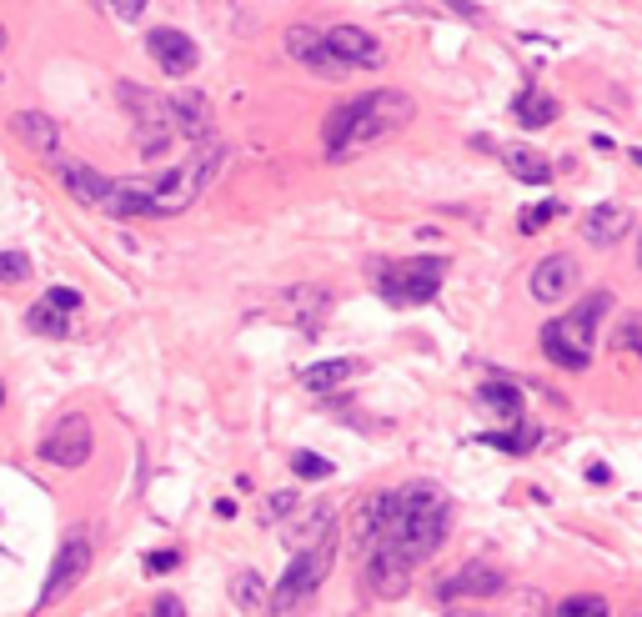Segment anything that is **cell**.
<instances>
[{
    "label": "cell",
    "instance_id": "6da1fadb",
    "mask_svg": "<svg viewBox=\"0 0 642 617\" xmlns=\"http://www.w3.org/2000/svg\"><path fill=\"white\" fill-rule=\"evenodd\" d=\"M447 537V497L427 482L402 487V492H382V512H377V537L367 552L392 557L397 567H417L422 557L437 552V542Z\"/></svg>",
    "mask_w": 642,
    "mask_h": 617
},
{
    "label": "cell",
    "instance_id": "7a4b0ae2",
    "mask_svg": "<svg viewBox=\"0 0 642 617\" xmlns=\"http://www.w3.org/2000/svg\"><path fill=\"white\" fill-rule=\"evenodd\" d=\"M412 121V96L402 91H372L362 101H347L332 121H327V156H352L362 146L387 141L392 131H402Z\"/></svg>",
    "mask_w": 642,
    "mask_h": 617
},
{
    "label": "cell",
    "instance_id": "3957f363",
    "mask_svg": "<svg viewBox=\"0 0 642 617\" xmlns=\"http://www.w3.org/2000/svg\"><path fill=\"white\" fill-rule=\"evenodd\" d=\"M607 306H612V291H592V296H582V301L572 306L562 322H547V327H542V352H547L552 367H562V372H587V367H592L597 322H602Z\"/></svg>",
    "mask_w": 642,
    "mask_h": 617
},
{
    "label": "cell",
    "instance_id": "277c9868",
    "mask_svg": "<svg viewBox=\"0 0 642 617\" xmlns=\"http://www.w3.org/2000/svg\"><path fill=\"white\" fill-rule=\"evenodd\" d=\"M447 256H412L402 266H382V296L392 306H427L442 291Z\"/></svg>",
    "mask_w": 642,
    "mask_h": 617
},
{
    "label": "cell",
    "instance_id": "5b68a950",
    "mask_svg": "<svg viewBox=\"0 0 642 617\" xmlns=\"http://www.w3.org/2000/svg\"><path fill=\"white\" fill-rule=\"evenodd\" d=\"M121 101H126V111L136 116V146H141V156H146V161L166 156V146L176 141L171 116H166V101H161L156 91L136 86V81H121Z\"/></svg>",
    "mask_w": 642,
    "mask_h": 617
},
{
    "label": "cell",
    "instance_id": "8992f818",
    "mask_svg": "<svg viewBox=\"0 0 642 617\" xmlns=\"http://www.w3.org/2000/svg\"><path fill=\"white\" fill-rule=\"evenodd\" d=\"M86 572H91V537H86V527H71V532L61 537V552H56V562H51V577H46V587H41V602H61Z\"/></svg>",
    "mask_w": 642,
    "mask_h": 617
},
{
    "label": "cell",
    "instance_id": "52a82bcc",
    "mask_svg": "<svg viewBox=\"0 0 642 617\" xmlns=\"http://www.w3.org/2000/svg\"><path fill=\"white\" fill-rule=\"evenodd\" d=\"M327 567H332V542L301 547V552L291 557V567H286L281 587H276V612H281V607H291V602H301L306 592H316V582L327 577Z\"/></svg>",
    "mask_w": 642,
    "mask_h": 617
},
{
    "label": "cell",
    "instance_id": "ba28073f",
    "mask_svg": "<svg viewBox=\"0 0 642 617\" xmlns=\"http://www.w3.org/2000/svg\"><path fill=\"white\" fill-rule=\"evenodd\" d=\"M41 457L51 467H86V457H91V422L81 412H66L51 427V437L41 442Z\"/></svg>",
    "mask_w": 642,
    "mask_h": 617
},
{
    "label": "cell",
    "instance_id": "9c48e42d",
    "mask_svg": "<svg viewBox=\"0 0 642 617\" xmlns=\"http://www.w3.org/2000/svg\"><path fill=\"white\" fill-rule=\"evenodd\" d=\"M141 191H146L151 216H181V211L201 196V186H196V176H191L186 166H176V171H161V176L141 181Z\"/></svg>",
    "mask_w": 642,
    "mask_h": 617
},
{
    "label": "cell",
    "instance_id": "30bf717a",
    "mask_svg": "<svg viewBox=\"0 0 642 617\" xmlns=\"http://www.w3.org/2000/svg\"><path fill=\"white\" fill-rule=\"evenodd\" d=\"M327 46H332V56L342 61V71H352V66H367V71H377L387 56H382V41L372 36V31H362V26H337V31H327Z\"/></svg>",
    "mask_w": 642,
    "mask_h": 617
},
{
    "label": "cell",
    "instance_id": "8fae6325",
    "mask_svg": "<svg viewBox=\"0 0 642 617\" xmlns=\"http://www.w3.org/2000/svg\"><path fill=\"white\" fill-rule=\"evenodd\" d=\"M146 51H151V61L166 71V76H191L196 71V41L191 36H181V31H171V26H161V31H151L146 36Z\"/></svg>",
    "mask_w": 642,
    "mask_h": 617
},
{
    "label": "cell",
    "instance_id": "7c38bea8",
    "mask_svg": "<svg viewBox=\"0 0 642 617\" xmlns=\"http://www.w3.org/2000/svg\"><path fill=\"white\" fill-rule=\"evenodd\" d=\"M166 116H171V131L186 136V141H211V101L201 91H176L166 101Z\"/></svg>",
    "mask_w": 642,
    "mask_h": 617
},
{
    "label": "cell",
    "instance_id": "4fadbf2b",
    "mask_svg": "<svg viewBox=\"0 0 642 617\" xmlns=\"http://www.w3.org/2000/svg\"><path fill=\"white\" fill-rule=\"evenodd\" d=\"M577 261L567 256V251H552V256H542L537 261V271H532V296L542 301V306H552V301H562V296H572V286H577Z\"/></svg>",
    "mask_w": 642,
    "mask_h": 617
},
{
    "label": "cell",
    "instance_id": "5bb4252c",
    "mask_svg": "<svg viewBox=\"0 0 642 617\" xmlns=\"http://www.w3.org/2000/svg\"><path fill=\"white\" fill-rule=\"evenodd\" d=\"M51 166H56L61 186H66V191H71L81 206H106V196H111V176H101L96 166H86V161H71V156H56Z\"/></svg>",
    "mask_w": 642,
    "mask_h": 617
},
{
    "label": "cell",
    "instance_id": "9a60e30c",
    "mask_svg": "<svg viewBox=\"0 0 642 617\" xmlns=\"http://www.w3.org/2000/svg\"><path fill=\"white\" fill-rule=\"evenodd\" d=\"M286 51H291L301 66L321 71V76H342V61L332 56L327 36H321V31H311V26H291V31H286Z\"/></svg>",
    "mask_w": 642,
    "mask_h": 617
},
{
    "label": "cell",
    "instance_id": "2e32d148",
    "mask_svg": "<svg viewBox=\"0 0 642 617\" xmlns=\"http://www.w3.org/2000/svg\"><path fill=\"white\" fill-rule=\"evenodd\" d=\"M11 131L21 136V146H31V151H41V156H61V126L51 121V116H41V111H21L16 121H11Z\"/></svg>",
    "mask_w": 642,
    "mask_h": 617
},
{
    "label": "cell",
    "instance_id": "e0dca14e",
    "mask_svg": "<svg viewBox=\"0 0 642 617\" xmlns=\"http://www.w3.org/2000/svg\"><path fill=\"white\" fill-rule=\"evenodd\" d=\"M627 231H632V216H627L622 206H592V211L582 216V236H587L592 246H617Z\"/></svg>",
    "mask_w": 642,
    "mask_h": 617
},
{
    "label": "cell",
    "instance_id": "ac0fdd59",
    "mask_svg": "<svg viewBox=\"0 0 642 617\" xmlns=\"http://www.w3.org/2000/svg\"><path fill=\"white\" fill-rule=\"evenodd\" d=\"M352 377H362V362H357V357H332V362H316V367L301 372V382H306L311 392H332V387H342V382H352Z\"/></svg>",
    "mask_w": 642,
    "mask_h": 617
},
{
    "label": "cell",
    "instance_id": "d6986e66",
    "mask_svg": "<svg viewBox=\"0 0 642 617\" xmlns=\"http://www.w3.org/2000/svg\"><path fill=\"white\" fill-rule=\"evenodd\" d=\"M502 161H507V171H512L517 181H527V186H547V181H552V161H547L542 151H532V146H512V151H502Z\"/></svg>",
    "mask_w": 642,
    "mask_h": 617
},
{
    "label": "cell",
    "instance_id": "ffe728a7",
    "mask_svg": "<svg viewBox=\"0 0 642 617\" xmlns=\"http://www.w3.org/2000/svg\"><path fill=\"white\" fill-rule=\"evenodd\" d=\"M497 587H502V577H497L492 567L472 562V567H462L457 577H447L437 592H442V597H467V592H497Z\"/></svg>",
    "mask_w": 642,
    "mask_h": 617
},
{
    "label": "cell",
    "instance_id": "44dd1931",
    "mask_svg": "<svg viewBox=\"0 0 642 617\" xmlns=\"http://www.w3.org/2000/svg\"><path fill=\"white\" fill-rule=\"evenodd\" d=\"M512 116H517L522 126L537 131V126H552V121H557V101L542 96V91H522V96L512 101Z\"/></svg>",
    "mask_w": 642,
    "mask_h": 617
},
{
    "label": "cell",
    "instance_id": "7402d4cb",
    "mask_svg": "<svg viewBox=\"0 0 642 617\" xmlns=\"http://www.w3.org/2000/svg\"><path fill=\"white\" fill-rule=\"evenodd\" d=\"M482 407H492V412H502V417H517L522 422V392L517 387H507V382H482Z\"/></svg>",
    "mask_w": 642,
    "mask_h": 617
},
{
    "label": "cell",
    "instance_id": "603a6c76",
    "mask_svg": "<svg viewBox=\"0 0 642 617\" xmlns=\"http://www.w3.org/2000/svg\"><path fill=\"white\" fill-rule=\"evenodd\" d=\"M286 306H291V312L301 317V327L311 332V327H316V317L327 312V291H316V286H301V291H291V296H286Z\"/></svg>",
    "mask_w": 642,
    "mask_h": 617
},
{
    "label": "cell",
    "instance_id": "cb8c5ba5",
    "mask_svg": "<svg viewBox=\"0 0 642 617\" xmlns=\"http://www.w3.org/2000/svg\"><path fill=\"white\" fill-rule=\"evenodd\" d=\"M26 327H31V332H41V337H71V322H66L61 312H51L46 301H36L31 312H26Z\"/></svg>",
    "mask_w": 642,
    "mask_h": 617
},
{
    "label": "cell",
    "instance_id": "d4e9b609",
    "mask_svg": "<svg viewBox=\"0 0 642 617\" xmlns=\"http://www.w3.org/2000/svg\"><path fill=\"white\" fill-rule=\"evenodd\" d=\"M557 617H607V602L592 597V592H577V597H567V602L557 607Z\"/></svg>",
    "mask_w": 642,
    "mask_h": 617
},
{
    "label": "cell",
    "instance_id": "484cf974",
    "mask_svg": "<svg viewBox=\"0 0 642 617\" xmlns=\"http://www.w3.org/2000/svg\"><path fill=\"white\" fill-rule=\"evenodd\" d=\"M41 301L51 306V312H61V317H71V312H76V306H81V291H76V286H51V291H46Z\"/></svg>",
    "mask_w": 642,
    "mask_h": 617
},
{
    "label": "cell",
    "instance_id": "4316f807",
    "mask_svg": "<svg viewBox=\"0 0 642 617\" xmlns=\"http://www.w3.org/2000/svg\"><path fill=\"white\" fill-rule=\"evenodd\" d=\"M231 597H236L241 607H261V577H256V572H241V577L231 582Z\"/></svg>",
    "mask_w": 642,
    "mask_h": 617
},
{
    "label": "cell",
    "instance_id": "83f0119b",
    "mask_svg": "<svg viewBox=\"0 0 642 617\" xmlns=\"http://www.w3.org/2000/svg\"><path fill=\"white\" fill-rule=\"evenodd\" d=\"M291 472H296V477H332V462L316 457V452H296V457H291Z\"/></svg>",
    "mask_w": 642,
    "mask_h": 617
},
{
    "label": "cell",
    "instance_id": "f1b7e54d",
    "mask_svg": "<svg viewBox=\"0 0 642 617\" xmlns=\"http://www.w3.org/2000/svg\"><path fill=\"white\" fill-rule=\"evenodd\" d=\"M26 276H31V261H26L21 251H0V281L16 286V281H26Z\"/></svg>",
    "mask_w": 642,
    "mask_h": 617
},
{
    "label": "cell",
    "instance_id": "f546056e",
    "mask_svg": "<svg viewBox=\"0 0 642 617\" xmlns=\"http://www.w3.org/2000/svg\"><path fill=\"white\" fill-rule=\"evenodd\" d=\"M557 211H562L557 201H542V206H532V211H522V216H517V226H522V231L532 236V231H542V226H547V221H552Z\"/></svg>",
    "mask_w": 642,
    "mask_h": 617
},
{
    "label": "cell",
    "instance_id": "4dcf8cb0",
    "mask_svg": "<svg viewBox=\"0 0 642 617\" xmlns=\"http://www.w3.org/2000/svg\"><path fill=\"white\" fill-rule=\"evenodd\" d=\"M482 442L507 447V452H522V447H532V442H537V432H532V427H522V432H492V437H482Z\"/></svg>",
    "mask_w": 642,
    "mask_h": 617
},
{
    "label": "cell",
    "instance_id": "1f68e13d",
    "mask_svg": "<svg viewBox=\"0 0 642 617\" xmlns=\"http://www.w3.org/2000/svg\"><path fill=\"white\" fill-rule=\"evenodd\" d=\"M617 347H622V352H642V317H627V322L617 327Z\"/></svg>",
    "mask_w": 642,
    "mask_h": 617
},
{
    "label": "cell",
    "instance_id": "d6a6232c",
    "mask_svg": "<svg viewBox=\"0 0 642 617\" xmlns=\"http://www.w3.org/2000/svg\"><path fill=\"white\" fill-rule=\"evenodd\" d=\"M291 507H296V492H271V502H266V512H261V517H266V522H276V517H286Z\"/></svg>",
    "mask_w": 642,
    "mask_h": 617
},
{
    "label": "cell",
    "instance_id": "836d02e7",
    "mask_svg": "<svg viewBox=\"0 0 642 617\" xmlns=\"http://www.w3.org/2000/svg\"><path fill=\"white\" fill-rule=\"evenodd\" d=\"M151 617H186V612H181V597H171V592H166V597H156Z\"/></svg>",
    "mask_w": 642,
    "mask_h": 617
},
{
    "label": "cell",
    "instance_id": "e575fe53",
    "mask_svg": "<svg viewBox=\"0 0 642 617\" xmlns=\"http://www.w3.org/2000/svg\"><path fill=\"white\" fill-rule=\"evenodd\" d=\"M111 11H116L121 21H136V16H141L146 6H141V0H116V6H111Z\"/></svg>",
    "mask_w": 642,
    "mask_h": 617
},
{
    "label": "cell",
    "instance_id": "d590c367",
    "mask_svg": "<svg viewBox=\"0 0 642 617\" xmlns=\"http://www.w3.org/2000/svg\"><path fill=\"white\" fill-rule=\"evenodd\" d=\"M176 562H181L176 552H151V562H146V567H151V572H171Z\"/></svg>",
    "mask_w": 642,
    "mask_h": 617
},
{
    "label": "cell",
    "instance_id": "8d00e7d4",
    "mask_svg": "<svg viewBox=\"0 0 642 617\" xmlns=\"http://www.w3.org/2000/svg\"><path fill=\"white\" fill-rule=\"evenodd\" d=\"M632 161H637V166H642V146H637V151H632Z\"/></svg>",
    "mask_w": 642,
    "mask_h": 617
},
{
    "label": "cell",
    "instance_id": "74e56055",
    "mask_svg": "<svg viewBox=\"0 0 642 617\" xmlns=\"http://www.w3.org/2000/svg\"><path fill=\"white\" fill-rule=\"evenodd\" d=\"M0 46H6V26H0Z\"/></svg>",
    "mask_w": 642,
    "mask_h": 617
},
{
    "label": "cell",
    "instance_id": "f35d334b",
    "mask_svg": "<svg viewBox=\"0 0 642 617\" xmlns=\"http://www.w3.org/2000/svg\"><path fill=\"white\" fill-rule=\"evenodd\" d=\"M452 617H472V612H452Z\"/></svg>",
    "mask_w": 642,
    "mask_h": 617
},
{
    "label": "cell",
    "instance_id": "ab89813d",
    "mask_svg": "<svg viewBox=\"0 0 642 617\" xmlns=\"http://www.w3.org/2000/svg\"><path fill=\"white\" fill-rule=\"evenodd\" d=\"M637 266H642V246H637Z\"/></svg>",
    "mask_w": 642,
    "mask_h": 617
},
{
    "label": "cell",
    "instance_id": "60d3db41",
    "mask_svg": "<svg viewBox=\"0 0 642 617\" xmlns=\"http://www.w3.org/2000/svg\"><path fill=\"white\" fill-rule=\"evenodd\" d=\"M0 402H6V387H0Z\"/></svg>",
    "mask_w": 642,
    "mask_h": 617
}]
</instances>
